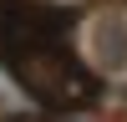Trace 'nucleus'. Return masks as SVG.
<instances>
[{"label": "nucleus", "mask_w": 127, "mask_h": 122, "mask_svg": "<svg viewBox=\"0 0 127 122\" xmlns=\"http://www.w3.org/2000/svg\"><path fill=\"white\" fill-rule=\"evenodd\" d=\"M0 61L10 66V76H15L41 107L76 112V107H92L97 92H102V81L66 51V41H41V46L10 51V56H0Z\"/></svg>", "instance_id": "1"}, {"label": "nucleus", "mask_w": 127, "mask_h": 122, "mask_svg": "<svg viewBox=\"0 0 127 122\" xmlns=\"http://www.w3.org/2000/svg\"><path fill=\"white\" fill-rule=\"evenodd\" d=\"M71 15L41 0H0V56L41 46V41H66Z\"/></svg>", "instance_id": "2"}]
</instances>
